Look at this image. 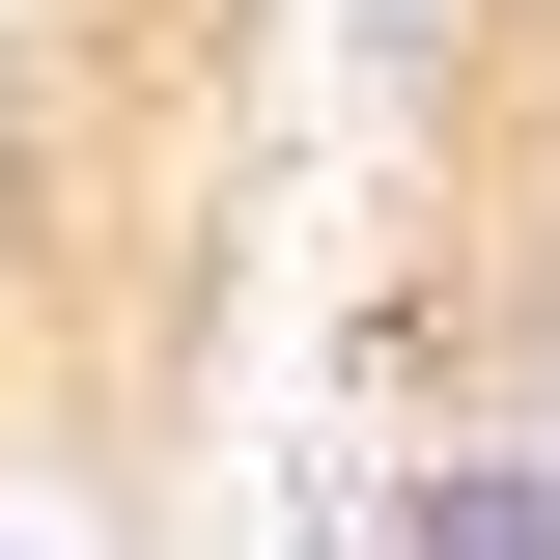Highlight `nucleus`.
<instances>
[{"label":"nucleus","instance_id":"obj_1","mask_svg":"<svg viewBox=\"0 0 560 560\" xmlns=\"http://www.w3.org/2000/svg\"><path fill=\"white\" fill-rule=\"evenodd\" d=\"M420 420L560 448V113H533V168H504V253H448V308H420Z\"/></svg>","mask_w":560,"mask_h":560},{"label":"nucleus","instance_id":"obj_2","mask_svg":"<svg viewBox=\"0 0 560 560\" xmlns=\"http://www.w3.org/2000/svg\"><path fill=\"white\" fill-rule=\"evenodd\" d=\"M364 560H560V448H504V420H420Z\"/></svg>","mask_w":560,"mask_h":560},{"label":"nucleus","instance_id":"obj_3","mask_svg":"<svg viewBox=\"0 0 560 560\" xmlns=\"http://www.w3.org/2000/svg\"><path fill=\"white\" fill-rule=\"evenodd\" d=\"M477 28H504V0H364V57H393V84H477Z\"/></svg>","mask_w":560,"mask_h":560},{"label":"nucleus","instance_id":"obj_4","mask_svg":"<svg viewBox=\"0 0 560 560\" xmlns=\"http://www.w3.org/2000/svg\"><path fill=\"white\" fill-rule=\"evenodd\" d=\"M0 560H84V533H28V477H0Z\"/></svg>","mask_w":560,"mask_h":560}]
</instances>
